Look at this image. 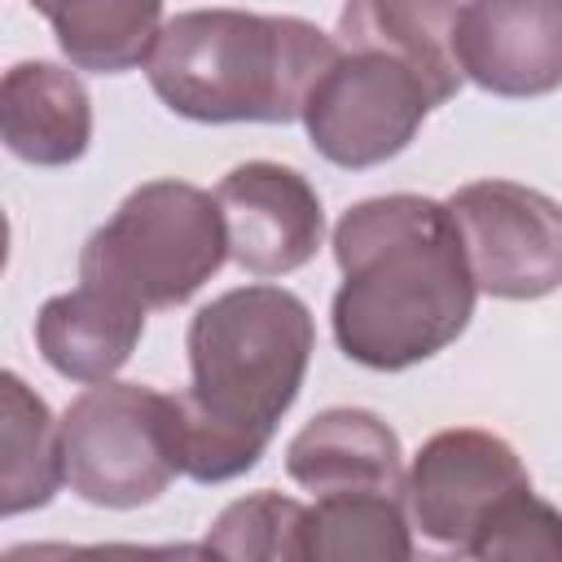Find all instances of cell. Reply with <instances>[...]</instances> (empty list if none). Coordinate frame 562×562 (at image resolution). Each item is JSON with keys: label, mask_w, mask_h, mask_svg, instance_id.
<instances>
[{"label": "cell", "mask_w": 562, "mask_h": 562, "mask_svg": "<svg viewBox=\"0 0 562 562\" xmlns=\"http://www.w3.org/2000/svg\"><path fill=\"white\" fill-rule=\"evenodd\" d=\"M452 48L479 88L544 97L562 88V0H465Z\"/></svg>", "instance_id": "30bf717a"}, {"label": "cell", "mask_w": 562, "mask_h": 562, "mask_svg": "<svg viewBox=\"0 0 562 562\" xmlns=\"http://www.w3.org/2000/svg\"><path fill=\"white\" fill-rule=\"evenodd\" d=\"M145 312L149 307L101 281H79L70 294H57L40 307V356L70 382H110L132 360L145 334Z\"/></svg>", "instance_id": "7c38bea8"}, {"label": "cell", "mask_w": 562, "mask_h": 562, "mask_svg": "<svg viewBox=\"0 0 562 562\" xmlns=\"http://www.w3.org/2000/svg\"><path fill=\"white\" fill-rule=\"evenodd\" d=\"M413 553L404 496L391 492H329L307 505L303 518V558L338 562H400Z\"/></svg>", "instance_id": "e0dca14e"}, {"label": "cell", "mask_w": 562, "mask_h": 562, "mask_svg": "<svg viewBox=\"0 0 562 562\" xmlns=\"http://www.w3.org/2000/svg\"><path fill=\"white\" fill-rule=\"evenodd\" d=\"M66 483L88 505L136 509L184 474L180 395L140 382H92L61 417Z\"/></svg>", "instance_id": "5b68a950"}, {"label": "cell", "mask_w": 562, "mask_h": 562, "mask_svg": "<svg viewBox=\"0 0 562 562\" xmlns=\"http://www.w3.org/2000/svg\"><path fill=\"white\" fill-rule=\"evenodd\" d=\"M342 285L334 338L364 369H408L461 338L474 316V272L448 202L386 193L356 202L334 228Z\"/></svg>", "instance_id": "6da1fadb"}, {"label": "cell", "mask_w": 562, "mask_h": 562, "mask_svg": "<svg viewBox=\"0 0 562 562\" xmlns=\"http://www.w3.org/2000/svg\"><path fill=\"white\" fill-rule=\"evenodd\" d=\"M338 40L285 13L193 9L162 22L145 61L158 101L193 123H290Z\"/></svg>", "instance_id": "3957f363"}, {"label": "cell", "mask_w": 562, "mask_h": 562, "mask_svg": "<svg viewBox=\"0 0 562 562\" xmlns=\"http://www.w3.org/2000/svg\"><path fill=\"white\" fill-rule=\"evenodd\" d=\"M303 518L307 505L281 492H255L233 501L206 531V553L220 558H303Z\"/></svg>", "instance_id": "ac0fdd59"}, {"label": "cell", "mask_w": 562, "mask_h": 562, "mask_svg": "<svg viewBox=\"0 0 562 562\" xmlns=\"http://www.w3.org/2000/svg\"><path fill=\"white\" fill-rule=\"evenodd\" d=\"M448 206L483 294L544 299L562 285V202L518 180H474Z\"/></svg>", "instance_id": "52a82bcc"}, {"label": "cell", "mask_w": 562, "mask_h": 562, "mask_svg": "<svg viewBox=\"0 0 562 562\" xmlns=\"http://www.w3.org/2000/svg\"><path fill=\"white\" fill-rule=\"evenodd\" d=\"M470 558H562V514L531 487L509 496L461 549Z\"/></svg>", "instance_id": "d6986e66"}, {"label": "cell", "mask_w": 562, "mask_h": 562, "mask_svg": "<svg viewBox=\"0 0 562 562\" xmlns=\"http://www.w3.org/2000/svg\"><path fill=\"white\" fill-rule=\"evenodd\" d=\"M457 13V0H347L338 13V44L400 57L426 79L435 105H443L465 79L452 48Z\"/></svg>", "instance_id": "5bb4252c"}, {"label": "cell", "mask_w": 562, "mask_h": 562, "mask_svg": "<svg viewBox=\"0 0 562 562\" xmlns=\"http://www.w3.org/2000/svg\"><path fill=\"white\" fill-rule=\"evenodd\" d=\"M285 470L299 487L329 492H391L404 496V452L395 430L369 408H329L312 417L285 448Z\"/></svg>", "instance_id": "8fae6325"}, {"label": "cell", "mask_w": 562, "mask_h": 562, "mask_svg": "<svg viewBox=\"0 0 562 562\" xmlns=\"http://www.w3.org/2000/svg\"><path fill=\"white\" fill-rule=\"evenodd\" d=\"M0 132L9 154L35 167H66L92 140L83 83L53 61H18L0 83Z\"/></svg>", "instance_id": "4fadbf2b"}, {"label": "cell", "mask_w": 562, "mask_h": 562, "mask_svg": "<svg viewBox=\"0 0 562 562\" xmlns=\"http://www.w3.org/2000/svg\"><path fill=\"white\" fill-rule=\"evenodd\" d=\"M61 483V422L18 373H0V514L13 518L48 505Z\"/></svg>", "instance_id": "2e32d148"}, {"label": "cell", "mask_w": 562, "mask_h": 562, "mask_svg": "<svg viewBox=\"0 0 562 562\" xmlns=\"http://www.w3.org/2000/svg\"><path fill=\"white\" fill-rule=\"evenodd\" d=\"M527 487L531 474L501 435L461 426V430H439L422 443L404 483V505L422 527V536H430L435 544L465 549L474 531L509 496Z\"/></svg>", "instance_id": "ba28073f"}, {"label": "cell", "mask_w": 562, "mask_h": 562, "mask_svg": "<svg viewBox=\"0 0 562 562\" xmlns=\"http://www.w3.org/2000/svg\"><path fill=\"white\" fill-rule=\"evenodd\" d=\"M435 110L426 79L391 53L342 48L303 105L307 136L334 167H378L395 158Z\"/></svg>", "instance_id": "8992f818"}, {"label": "cell", "mask_w": 562, "mask_h": 562, "mask_svg": "<svg viewBox=\"0 0 562 562\" xmlns=\"http://www.w3.org/2000/svg\"><path fill=\"white\" fill-rule=\"evenodd\" d=\"M228 259L215 193L184 180H149L83 241L79 281H101L140 307H176Z\"/></svg>", "instance_id": "277c9868"}, {"label": "cell", "mask_w": 562, "mask_h": 562, "mask_svg": "<svg viewBox=\"0 0 562 562\" xmlns=\"http://www.w3.org/2000/svg\"><path fill=\"white\" fill-rule=\"evenodd\" d=\"M312 312L281 285H237L189 321L184 474L224 483L246 474L299 400L312 360Z\"/></svg>", "instance_id": "7a4b0ae2"}, {"label": "cell", "mask_w": 562, "mask_h": 562, "mask_svg": "<svg viewBox=\"0 0 562 562\" xmlns=\"http://www.w3.org/2000/svg\"><path fill=\"white\" fill-rule=\"evenodd\" d=\"M215 202L228 233V259L250 277H285L321 246V198L294 167L241 162L215 184Z\"/></svg>", "instance_id": "9c48e42d"}, {"label": "cell", "mask_w": 562, "mask_h": 562, "mask_svg": "<svg viewBox=\"0 0 562 562\" xmlns=\"http://www.w3.org/2000/svg\"><path fill=\"white\" fill-rule=\"evenodd\" d=\"M31 9L48 18L70 66L92 75L145 66L162 31V0H31Z\"/></svg>", "instance_id": "9a60e30c"}]
</instances>
